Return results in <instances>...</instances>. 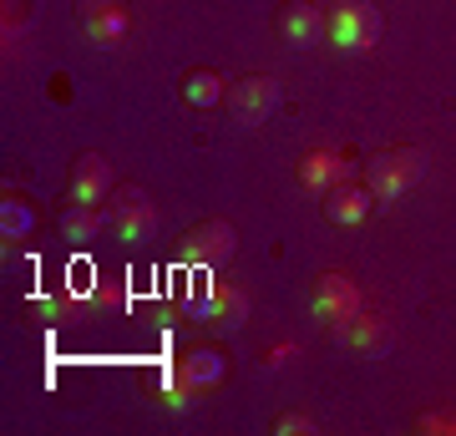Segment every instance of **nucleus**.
<instances>
[{
	"instance_id": "21",
	"label": "nucleus",
	"mask_w": 456,
	"mask_h": 436,
	"mask_svg": "<svg viewBox=\"0 0 456 436\" xmlns=\"http://www.w3.org/2000/svg\"><path fill=\"white\" fill-rule=\"evenodd\" d=\"M294 356V345H274V350H269V366H279V360H289Z\"/></svg>"
},
{
	"instance_id": "12",
	"label": "nucleus",
	"mask_w": 456,
	"mask_h": 436,
	"mask_svg": "<svg viewBox=\"0 0 456 436\" xmlns=\"http://www.w3.org/2000/svg\"><path fill=\"white\" fill-rule=\"evenodd\" d=\"M198 315H208L213 325H224V330H239L248 320V294L239 284H208V294L198 300Z\"/></svg>"
},
{
	"instance_id": "6",
	"label": "nucleus",
	"mask_w": 456,
	"mask_h": 436,
	"mask_svg": "<svg viewBox=\"0 0 456 436\" xmlns=\"http://www.w3.org/2000/svg\"><path fill=\"white\" fill-rule=\"evenodd\" d=\"M183 259L193 264V269H218L233 259V228L224 218H208V224H198L183 234Z\"/></svg>"
},
{
	"instance_id": "2",
	"label": "nucleus",
	"mask_w": 456,
	"mask_h": 436,
	"mask_svg": "<svg viewBox=\"0 0 456 436\" xmlns=\"http://www.w3.org/2000/svg\"><path fill=\"white\" fill-rule=\"evenodd\" d=\"M380 31H386V21L370 0H335L325 11V36L340 51H370L380 41Z\"/></svg>"
},
{
	"instance_id": "17",
	"label": "nucleus",
	"mask_w": 456,
	"mask_h": 436,
	"mask_svg": "<svg viewBox=\"0 0 456 436\" xmlns=\"http://www.w3.org/2000/svg\"><path fill=\"white\" fill-rule=\"evenodd\" d=\"M0 228H5V239H20V234L31 228V213H26V203H16V198H5V213H0Z\"/></svg>"
},
{
	"instance_id": "3",
	"label": "nucleus",
	"mask_w": 456,
	"mask_h": 436,
	"mask_svg": "<svg viewBox=\"0 0 456 436\" xmlns=\"http://www.w3.org/2000/svg\"><path fill=\"white\" fill-rule=\"evenodd\" d=\"M314 320L325 325V330H340L345 320H355L365 300H360V284L350 275H320L314 279Z\"/></svg>"
},
{
	"instance_id": "5",
	"label": "nucleus",
	"mask_w": 456,
	"mask_h": 436,
	"mask_svg": "<svg viewBox=\"0 0 456 436\" xmlns=\"http://www.w3.org/2000/svg\"><path fill=\"white\" fill-rule=\"evenodd\" d=\"M112 228L122 243H147L152 239V228H158V213H152V198L142 188H117L112 193Z\"/></svg>"
},
{
	"instance_id": "9",
	"label": "nucleus",
	"mask_w": 456,
	"mask_h": 436,
	"mask_svg": "<svg viewBox=\"0 0 456 436\" xmlns=\"http://www.w3.org/2000/svg\"><path fill=\"white\" fill-rule=\"evenodd\" d=\"M350 178V158H345L340 147H310L305 158H299V183L310 188V193H330L335 183Z\"/></svg>"
},
{
	"instance_id": "15",
	"label": "nucleus",
	"mask_w": 456,
	"mask_h": 436,
	"mask_svg": "<svg viewBox=\"0 0 456 436\" xmlns=\"http://www.w3.org/2000/svg\"><path fill=\"white\" fill-rule=\"evenodd\" d=\"M224 97H228L224 77H218V71H208V66H198V71H188V77H183V102H188V107H203V112H208V107H218Z\"/></svg>"
},
{
	"instance_id": "10",
	"label": "nucleus",
	"mask_w": 456,
	"mask_h": 436,
	"mask_svg": "<svg viewBox=\"0 0 456 436\" xmlns=\"http://www.w3.org/2000/svg\"><path fill=\"white\" fill-rule=\"evenodd\" d=\"M279 36H284L289 46H320V41H325V11H320L314 0H289V5L279 11Z\"/></svg>"
},
{
	"instance_id": "11",
	"label": "nucleus",
	"mask_w": 456,
	"mask_h": 436,
	"mask_svg": "<svg viewBox=\"0 0 456 436\" xmlns=\"http://www.w3.org/2000/svg\"><path fill=\"white\" fill-rule=\"evenodd\" d=\"M107 193H112V162L97 158V152H82L77 168H71V203H92L97 209Z\"/></svg>"
},
{
	"instance_id": "18",
	"label": "nucleus",
	"mask_w": 456,
	"mask_h": 436,
	"mask_svg": "<svg viewBox=\"0 0 456 436\" xmlns=\"http://www.w3.org/2000/svg\"><path fill=\"white\" fill-rule=\"evenodd\" d=\"M274 432H279V436H314L320 426H314L310 416H299V411H284V416L274 421Z\"/></svg>"
},
{
	"instance_id": "22",
	"label": "nucleus",
	"mask_w": 456,
	"mask_h": 436,
	"mask_svg": "<svg viewBox=\"0 0 456 436\" xmlns=\"http://www.w3.org/2000/svg\"><path fill=\"white\" fill-rule=\"evenodd\" d=\"M314 5H335V0H314Z\"/></svg>"
},
{
	"instance_id": "8",
	"label": "nucleus",
	"mask_w": 456,
	"mask_h": 436,
	"mask_svg": "<svg viewBox=\"0 0 456 436\" xmlns=\"http://www.w3.org/2000/svg\"><path fill=\"white\" fill-rule=\"evenodd\" d=\"M330 335H340L350 350H360V356H380V350L391 345V315H386V309H360L355 320H345L340 330H330Z\"/></svg>"
},
{
	"instance_id": "1",
	"label": "nucleus",
	"mask_w": 456,
	"mask_h": 436,
	"mask_svg": "<svg viewBox=\"0 0 456 436\" xmlns=\"http://www.w3.org/2000/svg\"><path fill=\"white\" fill-rule=\"evenodd\" d=\"M421 173H426L421 147H386L365 162V188L375 193V203H395L411 183H421Z\"/></svg>"
},
{
	"instance_id": "7",
	"label": "nucleus",
	"mask_w": 456,
	"mask_h": 436,
	"mask_svg": "<svg viewBox=\"0 0 456 436\" xmlns=\"http://www.w3.org/2000/svg\"><path fill=\"white\" fill-rule=\"evenodd\" d=\"M82 31H86V41L102 46V51L122 46L127 31H132L127 5H122V0H86V5H82Z\"/></svg>"
},
{
	"instance_id": "4",
	"label": "nucleus",
	"mask_w": 456,
	"mask_h": 436,
	"mask_svg": "<svg viewBox=\"0 0 456 436\" xmlns=\"http://www.w3.org/2000/svg\"><path fill=\"white\" fill-rule=\"evenodd\" d=\"M274 97H279L274 77H269V71H248V77H239L233 86H228L224 107L233 112V122H244V128H259L264 117L274 112Z\"/></svg>"
},
{
	"instance_id": "14",
	"label": "nucleus",
	"mask_w": 456,
	"mask_h": 436,
	"mask_svg": "<svg viewBox=\"0 0 456 436\" xmlns=\"http://www.w3.org/2000/svg\"><path fill=\"white\" fill-rule=\"evenodd\" d=\"M178 375L188 381L193 391H203V386H218L228 375V360H224V350H208V345H198V350H188V356L178 360Z\"/></svg>"
},
{
	"instance_id": "19",
	"label": "nucleus",
	"mask_w": 456,
	"mask_h": 436,
	"mask_svg": "<svg viewBox=\"0 0 456 436\" xmlns=\"http://www.w3.org/2000/svg\"><path fill=\"white\" fill-rule=\"evenodd\" d=\"M188 406H193V386L173 371V386H167V411H188Z\"/></svg>"
},
{
	"instance_id": "20",
	"label": "nucleus",
	"mask_w": 456,
	"mask_h": 436,
	"mask_svg": "<svg viewBox=\"0 0 456 436\" xmlns=\"http://www.w3.org/2000/svg\"><path fill=\"white\" fill-rule=\"evenodd\" d=\"M421 432H456V416H421Z\"/></svg>"
},
{
	"instance_id": "16",
	"label": "nucleus",
	"mask_w": 456,
	"mask_h": 436,
	"mask_svg": "<svg viewBox=\"0 0 456 436\" xmlns=\"http://www.w3.org/2000/svg\"><path fill=\"white\" fill-rule=\"evenodd\" d=\"M97 228H102V213L92 209V203H71V209L61 213L66 243H92V239H97Z\"/></svg>"
},
{
	"instance_id": "13",
	"label": "nucleus",
	"mask_w": 456,
	"mask_h": 436,
	"mask_svg": "<svg viewBox=\"0 0 456 436\" xmlns=\"http://www.w3.org/2000/svg\"><path fill=\"white\" fill-rule=\"evenodd\" d=\"M375 193L370 188H355V183H335L325 193V218L330 224H360L365 213H370Z\"/></svg>"
}]
</instances>
